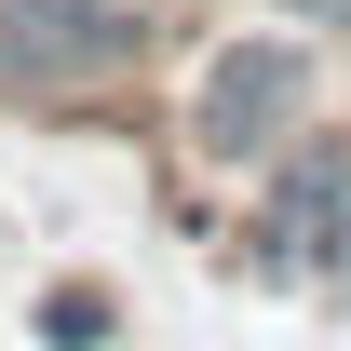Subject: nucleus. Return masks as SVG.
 <instances>
[{
	"label": "nucleus",
	"instance_id": "f03ea898",
	"mask_svg": "<svg viewBox=\"0 0 351 351\" xmlns=\"http://www.w3.org/2000/svg\"><path fill=\"white\" fill-rule=\"evenodd\" d=\"M298 122H311V54L298 41L243 27V41H217L189 68V149L203 162H270V149H298Z\"/></svg>",
	"mask_w": 351,
	"mask_h": 351
},
{
	"label": "nucleus",
	"instance_id": "423d86ee",
	"mask_svg": "<svg viewBox=\"0 0 351 351\" xmlns=\"http://www.w3.org/2000/svg\"><path fill=\"white\" fill-rule=\"evenodd\" d=\"M284 14H351V0H284Z\"/></svg>",
	"mask_w": 351,
	"mask_h": 351
},
{
	"label": "nucleus",
	"instance_id": "39448f33",
	"mask_svg": "<svg viewBox=\"0 0 351 351\" xmlns=\"http://www.w3.org/2000/svg\"><path fill=\"white\" fill-rule=\"evenodd\" d=\"M311 270H351V189H338V217L311 230Z\"/></svg>",
	"mask_w": 351,
	"mask_h": 351
},
{
	"label": "nucleus",
	"instance_id": "f257e3e1",
	"mask_svg": "<svg viewBox=\"0 0 351 351\" xmlns=\"http://www.w3.org/2000/svg\"><path fill=\"white\" fill-rule=\"evenodd\" d=\"M149 68V0H0V95L14 108H82Z\"/></svg>",
	"mask_w": 351,
	"mask_h": 351
},
{
	"label": "nucleus",
	"instance_id": "20e7f679",
	"mask_svg": "<svg viewBox=\"0 0 351 351\" xmlns=\"http://www.w3.org/2000/svg\"><path fill=\"white\" fill-rule=\"evenodd\" d=\"M108 324H122V311H108V284H41V351H95Z\"/></svg>",
	"mask_w": 351,
	"mask_h": 351
},
{
	"label": "nucleus",
	"instance_id": "7ed1b4c3",
	"mask_svg": "<svg viewBox=\"0 0 351 351\" xmlns=\"http://www.w3.org/2000/svg\"><path fill=\"white\" fill-rule=\"evenodd\" d=\"M338 189H351V135H311V149H270V203H257V230L311 257V230L338 217Z\"/></svg>",
	"mask_w": 351,
	"mask_h": 351
}]
</instances>
